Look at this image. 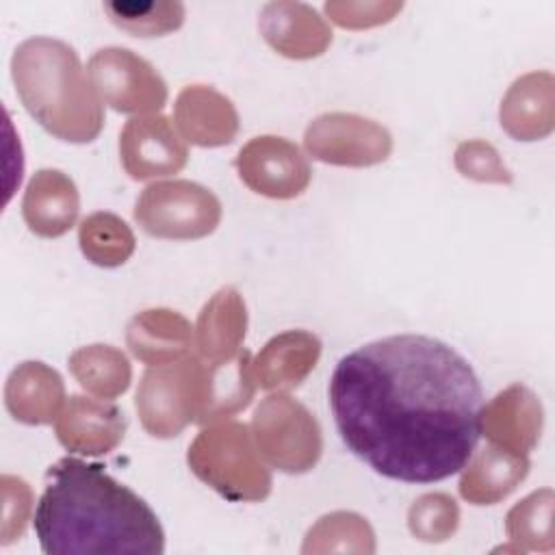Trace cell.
Listing matches in <instances>:
<instances>
[{"mask_svg":"<svg viewBox=\"0 0 555 555\" xmlns=\"http://www.w3.org/2000/svg\"><path fill=\"white\" fill-rule=\"evenodd\" d=\"M330 408L347 449L375 473L434 483L462 470L481 436L483 392L447 343L397 334L338 360Z\"/></svg>","mask_w":555,"mask_h":555,"instance_id":"1","label":"cell"},{"mask_svg":"<svg viewBox=\"0 0 555 555\" xmlns=\"http://www.w3.org/2000/svg\"><path fill=\"white\" fill-rule=\"evenodd\" d=\"M35 533L48 555H160L165 531L154 509L104 466L59 460L35 509Z\"/></svg>","mask_w":555,"mask_h":555,"instance_id":"2","label":"cell"},{"mask_svg":"<svg viewBox=\"0 0 555 555\" xmlns=\"http://www.w3.org/2000/svg\"><path fill=\"white\" fill-rule=\"evenodd\" d=\"M11 74L22 104L50 134L69 143H89L100 134L102 100L74 48L33 37L15 50Z\"/></svg>","mask_w":555,"mask_h":555,"instance_id":"3","label":"cell"},{"mask_svg":"<svg viewBox=\"0 0 555 555\" xmlns=\"http://www.w3.org/2000/svg\"><path fill=\"white\" fill-rule=\"evenodd\" d=\"M195 477L228 501H262L271 492V473L260 460L247 425L236 421L204 427L189 447Z\"/></svg>","mask_w":555,"mask_h":555,"instance_id":"4","label":"cell"},{"mask_svg":"<svg viewBox=\"0 0 555 555\" xmlns=\"http://www.w3.org/2000/svg\"><path fill=\"white\" fill-rule=\"evenodd\" d=\"M141 425L156 438L178 436L186 425L202 423L208 408V364L197 356L150 366L134 399Z\"/></svg>","mask_w":555,"mask_h":555,"instance_id":"5","label":"cell"},{"mask_svg":"<svg viewBox=\"0 0 555 555\" xmlns=\"http://www.w3.org/2000/svg\"><path fill=\"white\" fill-rule=\"evenodd\" d=\"M251 438L260 457L291 475L317 466L323 440L314 416L288 395H271L260 401L251 421Z\"/></svg>","mask_w":555,"mask_h":555,"instance_id":"6","label":"cell"},{"mask_svg":"<svg viewBox=\"0 0 555 555\" xmlns=\"http://www.w3.org/2000/svg\"><path fill=\"white\" fill-rule=\"evenodd\" d=\"M134 219L150 236L202 238L221 221V202L206 186L191 180H165L143 189Z\"/></svg>","mask_w":555,"mask_h":555,"instance_id":"7","label":"cell"},{"mask_svg":"<svg viewBox=\"0 0 555 555\" xmlns=\"http://www.w3.org/2000/svg\"><path fill=\"white\" fill-rule=\"evenodd\" d=\"M87 74L100 100L119 113H154L167 102V85L160 74L126 48L98 50Z\"/></svg>","mask_w":555,"mask_h":555,"instance_id":"8","label":"cell"},{"mask_svg":"<svg viewBox=\"0 0 555 555\" xmlns=\"http://www.w3.org/2000/svg\"><path fill=\"white\" fill-rule=\"evenodd\" d=\"M304 143L312 158L343 167L384 163L392 150V137L384 126L353 113L319 115L306 128Z\"/></svg>","mask_w":555,"mask_h":555,"instance_id":"9","label":"cell"},{"mask_svg":"<svg viewBox=\"0 0 555 555\" xmlns=\"http://www.w3.org/2000/svg\"><path fill=\"white\" fill-rule=\"evenodd\" d=\"M241 180L260 195L291 199L310 184V165L301 150L284 137H254L236 156Z\"/></svg>","mask_w":555,"mask_h":555,"instance_id":"10","label":"cell"},{"mask_svg":"<svg viewBox=\"0 0 555 555\" xmlns=\"http://www.w3.org/2000/svg\"><path fill=\"white\" fill-rule=\"evenodd\" d=\"M119 154L132 180L178 173L189 158L182 137L163 115L130 119L119 134Z\"/></svg>","mask_w":555,"mask_h":555,"instance_id":"11","label":"cell"},{"mask_svg":"<svg viewBox=\"0 0 555 555\" xmlns=\"http://www.w3.org/2000/svg\"><path fill=\"white\" fill-rule=\"evenodd\" d=\"M59 442L80 455H104L113 451L126 434L124 412L106 401L74 395L56 416Z\"/></svg>","mask_w":555,"mask_h":555,"instance_id":"12","label":"cell"},{"mask_svg":"<svg viewBox=\"0 0 555 555\" xmlns=\"http://www.w3.org/2000/svg\"><path fill=\"white\" fill-rule=\"evenodd\" d=\"M481 431L490 444L514 455H529L542 431L540 399L520 384L505 388L481 408Z\"/></svg>","mask_w":555,"mask_h":555,"instance_id":"13","label":"cell"},{"mask_svg":"<svg viewBox=\"0 0 555 555\" xmlns=\"http://www.w3.org/2000/svg\"><path fill=\"white\" fill-rule=\"evenodd\" d=\"M173 119L180 137L202 147L228 145L238 132V113L234 104L206 85H193L180 91Z\"/></svg>","mask_w":555,"mask_h":555,"instance_id":"14","label":"cell"},{"mask_svg":"<svg viewBox=\"0 0 555 555\" xmlns=\"http://www.w3.org/2000/svg\"><path fill=\"white\" fill-rule=\"evenodd\" d=\"M80 197L74 180L59 169H39L24 193L22 217L43 238L63 236L76 221Z\"/></svg>","mask_w":555,"mask_h":555,"instance_id":"15","label":"cell"},{"mask_svg":"<svg viewBox=\"0 0 555 555\" xmlns=\"http://www.w3.org/2000/svg\"><path fill=\"white\" fill-rule=\"evenodd\" d=\"M321 340L306 330H291L273 336L251 360V373L264 390L297 388L317 366Z\"/></svg>","mask_w":555,"mask_h":555,"instance_id":"16","label":"cell"},{"mask_svg":"<svg viewBox=\"0 0 555 555\" xmlns=\"http://www.w3.org/2000/svg\"><path fill=\"white\" fill-rule=\"evenodd\" d=\"M260 30L267 43L288 59L319 56L332 41L327 24L306 4H267L260 17Z\"/></svg>","mask_w":555,"mask_h":555,"instance_id":"17","label":"cell"},{"mask_svg":"<svg viewBox=\"0 0 555 555\" xmlns=\"http://www.w3.org/2000/svg\"><path fill=\"white\" fill-rule=\"evenodd\" d=\"M65 401L61 375L43 362H22L7 379L4 403L11 416L26 425L56 421Z\"/></svg>","mask_w":555,"mask_h":555,"instance_id":"18","label":"cell"},{"mask_svg":"<svg viewBox=\"0 0 555 555\" xmlns=\"http://www.w3.org/2000/svg\"><path fill=\"white\" fill-rule=\"evenodd\" d=\"M501 126L518 141L544 139L553 130V76L533 72L518 78L501 102Z\"/></svg>","mask_w":555,"mask_h":555,"instance_id":"19","label":"cell"},{"mask_svg":"<svg viewBox=\"0 0 555 555\" xmlns=\"http://www.w3.org/2000/svg\"><path fill=\"white\" fill-rule=\"evenodd\" d=\"M247 330V310L238 291L225 286L202 308L195 325V347L206 362L236 356Z\"/></svg>","mask_w":555,"mask_h":555,"instance_id":"20","label":"cell"},{"mask_svg":"<svg viewBox=\"0 0 555 555\" xmlns=\"http://www.w3.org/2000/svg\"><path fill=\"white\" fill-rule=\"evenodd\" d=\"M126 340L134 358L156 366L186 356L193 345V330L180 312L152 308L132 317Z\"/></svg>","mask_w":555,"mask_h":555,"instance_id":"21","label":"cell"},{"mask_svg":"<svg viewBox=\"0 0 555 555\" xmlns=\"http://www.w3.org/2000/svg\"><path fill=\"white\" fill-rule=\"evenodd\" d=\"M460 479V494L473 505H494L503 501L527 477V455H514L494 444L473 451Z\"/></svg>","mask_w":555,"mask_h":555,"instance_id":"22","label":"cell"},{"mask_svg":"<svg viewBox=\"0 0 555 555\" xmlns=\"http://www.w3.org/2000/svg\"><path fill=\"white\" fill-rule=\"evenodd\" d=\"M208 364V408L202 425L236 414L247 408L254 397L256 379L251 373L249 351Z\"/></svg>","mask_w":555,"mask_h":555,"instance_id":"23","label":"cell"},{"mask_svg":"<svg viewBox=\"0 0 555 555\" xmlns=\"http://www.w3.org/2000/svg\"><path fill=\"white\" fill-rule=\"evenodd\" d=\"M69 371L95 397L113 399L128 390L132 369L128 358L111 345L80 347L69 356Z\"/></svg>","mask_w":555,"mask_h":555,"instance_id":"24","label":"cell"},{"mask_svg":"<svg viewBox=\"0 0 555 555\" xmlns=\"http://www.w3.org/2000/svg\"><path fill=\"white\" fill-rule=\"evenodd\" d=\"M78 243L87 260L98 267H119L134 251V234L113 212H93L82 219Z\"/></svg>","mask_w":555,"mask_h":555,"instance_id":"25","label":"cell"},{"mask_svg":"<svg viewBox=\"0 0 555 555\" xmlns=\"http://www.w3.org/2000/svg\"><path fill=\"white\" fill-rule=\"evenodd\" d=\"M375 553L371 525L353 512H334L319 518L301 546V553Z\"/></svg>","mask_w":555,"mask_h":555,"instance_id":"26","label":"cell"},{"mask_svg":"<svg viewBox=\"0 0 555 555\" xmlns=\"http://www.w3.org/2000/svg\"><path fill=\"white\" fill-rule=\"evenodd\" d=\"M507 538L520 551H553V490L531 492L505 518Z\"/></svg>","mask_w":555,"mask_h":555,"instance_id":"27","label":"cell"},{"mask_svg":"<svg viewBox=\"0 0 555 555\" xmlns=\"http://www.w3.org/2000/svg\"><path fill=\"white\" fill-rule=\"evenodd\" d=\"M104 11L113 24L139 37L171 33L184 20L180 2H106Z\"/></svg>","mask_w":555,"mask_h":555,"instance_id":"28","label":"cell"},{"mask_svg":"<svg viewBox=\"0 0 555 555\" xmlns=\"http://www.w3.org/2000/svg\"><path fill=\"white\" fill-rule=\"evenodd\" d=\"M460 525L457 503L442 492L423 494L408 512V527L416 540L444 542Z\"/></svg>","mask_w":555,"mask_h":555,"instance_id":"29","label":"cell"},{"mask_svg":"<svg viewBox=\"0 0 555 555\" xmlns=\"http://www.w3.org/2000/svg\"><path fill=\"white\" fill-rule=\"evenodd\" d=\"M455 167L462 176L477 182H496V184L512 182V171L503 165L499 152L490 143L479 139H470L457 145Z\"/></svg>","mask_w":555,"mask_h":555,"instance_id":"30","label":"cell"},{"mask_svg":"<svg viewBox=\"0 0 555 555\" xmlns=\"http://www.w3.org/2000/svg\"><path fill=\"white\" fill-rule=\"evenodd\" d=\"M2 527H0V542L7 546L24 533L28 520H30V509H33V492L26 481L2 475Z\"/></svg>","mask_w":555,"mask_h":555,"instance_id":"31","label":"cell"}]
</instances>
